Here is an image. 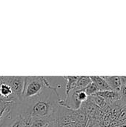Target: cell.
<instances>
[{"mask_svg":"<svg viewBox=\"0 0 126 127\" xmlns=\"http://www.w3.org/2000/svg\"><path fill=\"white\" fill-rule=\"evenodd\" d=\"M60 99L56 89L50 85L39 95L17 103V108L22 116L54 121Z\"/></svg>","mask_w":126,"mask_h":127,"instance_id":"cell-1","label":"cell"},{"mask_svg":"<svg viewBox=\"0 0 126 127\" xmlns=\"http://www.w3.org/2000/svg\"><path fill=\"white\" fill-rule=\"evenodd\" d=\"M50 84L45 77L27 76L25 78L22 100H26L39 95Z\"/></svg>","mask_w":126,"mask_h":127,"instance_id":"cell-2","label":"cell"},{"mask_svg":"<svg viewBox=\"0 0 126 127\" xmlns=\"http://www.w3.org/2000/svg\"><path fill=\"white\" fill-rule=\"evenodd\" d=\"M1 82L8 85L12 91L13 93L16 98L18 103L21 102L22 100V93L24 89V83H25V77L22 76H7V77H1Z\"/></svg>","mask_w":126,"mask_h":127,"instance_id":"cell-3","label":"cell"},{"mask_svg":"<svg viewBox=\"0 0 126 127\" xmlns=\"http://www.w3.org/2000/svg\"><path fill=\"white\" fill-rule=\"evenodd\" d=\"M102 77L112 91L120 92L122 87L120 76H102Z\"/></svg>","mask_w":126,"mask_h":127,"instance_id":"cell-4","label":"cell"},{"mask_svg":"<svg viewBox=\"0 0 126 127\" xmlns=\"http://www.w3.org/2000/svg\"><path fill=\"white\" fill-rule=\"evenodd\" d=\"M97 95L102 97L106 102H114V101H118L121 100V95L120 92L112 91V90L98 92Z\"/></svg>","mask_w":126,"mask_h":127,"instance_id":"cell-5","label":"cell"},{"mask_svg":"<svg viewBox=\"0 0 126 127\" xmlns=\"http://www.w3.org/2000/svg\"><path fill=\"white\" fill-rule=\"evenodd\" d=\"M90 78L91 80V82L96 85V86L99 89V92L111 90L107 84L106 81L103 79L102 76H90Z\"/></svg>","mask_w":126,"mask_h":127,"instance_id":"cell-6","label":"cell"},{"mask_svg":"<svg viewBox=\"0 0 126 127\" xmlns=\"http://www.w3.org/2000/svg\"><path fill=\"white\" fill-rule=\"evenodd\" d=\"M63 78L66 80L65 85V95H68V93L75 89L76 81L79 78V76H67L63 77Z\"/></svg>","mask_w":126,"mask_h":127,"instance_id":"cell-7","label":"cell"},{"mask_svg":"<svg viewBox=\"0 0 126 127\" xmlns=\"http://www.w3.org/2000/svg\"><path fill=\"white\" fill-rule=\"evenodd\" d=\"M91 83L90 76H79L74 89H82Z\"/></svg>","mask_w":126,"mask_h":127,"instance_id":"cell-8","label":"cell"},{"mask_svg":"<svg viewBox=\"0 0 126 127\" xmlns=\"http://www.w3.org/2000/svg\"><path fill=\"white\" fill-rule=\"evenodd\" d=\"M50 122H52V121H50L48 119L32 118L31 123H30V127H47Z\"/></svg>","mask_w":126,"mask_h":127,"instance_id":"cell-9","label":"cell"},{"mask_svg":"<svg viewBox=\"0 0 126 127\" xmlns=\"http://www.w3.org/2000/svg\"><path fill=\"white\" fill-rule=\"evenodd\" d=\"M84 90H85L86 95H87L88 97H90V96H91V95H94L97 94V93L99 92V89H97V87L96 86V85H95L94 83H92V82H91L88 86H86V87L84 89Z\"/></svg>","mask_w":126,"mask_h":127,"instance_id":"cell-10","label":"cell"},{"mask_svg":"<svg viewBox=\"0 0 126 127\" xmlns=\"http://www.w3.org/2000/svg\"><path fill=\"white\" fill-rule=\"evenodd\" d=\"M120 94L121 95V101L126 105V86H122Z\"/></svg>","mask_w":126,"mask_h":127,"instance_id":"cell-11","label":"cell"},{"mask_svg":"<svg viewBox=\"0 0 126 127\" xmlns=\"http://www.w3.org/2000/svg\"><path fill=\"white\" fill-rule=\"evenodd\" d=\"M122 86H126V76H120Z\"/></svg>","mask_w":126,"mask_h":127,"instance_id":"cell-12","label":"cell"},{"mask_svg":"<svg viewBox=\"0 0 126 127\" xmlns=\"http://www.w3.org/2000/svg\"><path fill=\"white\" fill-rule=\"evenodd\" d=\"M47 127H55L54 122H53V121H52V122H50V123L48 124V126Z\"/></svg>","mask_w":126,"mask_h":127,"instance_id":"cell-13","label":"cell"},{"mask_svg":"<svg viewBox=\"0 0 126 127\" xmlns=\"http://www.w3.org/2000/svg\"></svg>","mask_w":126,"mask_h":127,"instance_id":"cell-14","label":"cell"},{"mask_svg":"<svg viewBox=\"0 0 126 127\" xmlns=\"http://www.w3.org/2000/svg\"></svg>","mask_w":126,"mask_h":127,"instance_id":"cell-15","label":"cell"}]
</instances>
